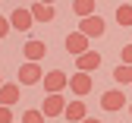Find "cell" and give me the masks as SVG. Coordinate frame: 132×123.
Segmentation results:
<instances>
[{"mask_svg":"<svg viewBox=\"0 0 132 123\" xmlns=\"http://www.w3.org/2000/svg\"><path fill=\"white\" fill-rule=\"evenodd\" d=\"M104 28H107V22L101 19V16H88V19H82V25H79V32L82 35H85V38L91 41V38H101V35H104Z\"/></svg>","mask_w":132,"mask_h":123,"instance_id":"obj_4","label":"cell"},{"mask_svg":"<svg viewBox=\"0 0 132 123\" xmlns=\"http://www.w3.org/2000/svg\"><path fill=\"white\" fill-rule=\"evenodd\" d=\"M0 123H16V117H13L10 107H0Z\"/></svg>","mask_w":132,"mask_h":123,"instance_id":"obj_18","label":"cell"},{"mask_svg":"<svg viewBox=\"0 0 132 123\" xmlns=\"http://www.w3.org/2000/svg\"><path fill=\"white\" fill-rule=\"evenodd\" d=\"M22 54H25V60H28V63H38V60H44V54H47V44H44V41H38V38H31V41H25Z\"/></svg>","mask_w":132,"mask_h":123,"instance_id":"obj_10","label":"cell"},{"mask_svg":"<svg viewBox=\"0 0 132 123\" xmlns=\"http://www.w3.org/2000/svg\"><path fill=\"white\" fill-rule=\"evenodd\" d=\"M113 79H117L120 85H132V66H126V63H120L117 69H113Z\"/></svg>","mask_w":132,"mask_h":123,"instance_id":"obj_15","label":"cell"},{"mask_svg":"<svg viewBox=\"0 0 132 123\" xmlns=\"http://www.w3.org/2000/svg\"><path fill=\"white\" fill-rule=\"evenodd\" d=\"M82 123H101V120H94V117H85V120H82Z\"/></svg>","mask_w":132,"mask_h":123,"instance_id":"obj_22","label":"cell"},{"mask_svg":"<svg viewBox=\"0 0 132 123\" xmlns=\"http://www.w3.org/2000/svg\"><path fill=\"white\" fill-rule=\"evenodd\" d=\"M44 79V69H41V63H22L19 66V85H38Z\"/></svg>","mask_w":132,"mask_h":123,"instance_id":"obj_3","label":"cell"},{"mask_svg":"<svg viewBox=\"0 0 132 123\" xmlns=\"http://www.w3.org/2000/svg\"><path fill=\"white\" fill-rule=\"evenodd\" d=\"M66 89H72V95H76V98L88 95V92H91V76H88V73H76L69 82H66Z\"/></svg>","mask_w":132,"mask_h":123,"instance_id":"obj_9","label":"cell"},{"mask_svg":"<svg viewBox=\"0 0 132 123\" xmlns=\"http://www.w3.org/2000/svg\"><path fill=\"white\" fill-rule=\"evenodd\" d=\"M101 107H104V111H110V114H117V111L129 107V101H126L123 89H110V92H104V95H101Z\"/></svg>","mask_w":132,"mask_h":123,"instance_id":"obj_2","label":"cell"},{"mask_svg":"<svg viewBox=\"0 0 132 123\" xmlns=\"http://www.w3.org/2000/svg\"><path fill=\"white\" fill-rule=\"evenodd\" d=\"M31 13H28V6H19V10H13V16H10V28H16V32H28L31 28Z\"/></svg>","mask_w":132,"mask_h":123,"instance_id":"obj_7","label":"cell"},{"mask_svg":"<svg viewBox=\"0 0 132 123\" xmlns=\"http://www.w3.org/2000/svg\"><path fill=\"white\" fill-rule=\"evenodd\" d=\"M22 123H44L41 111H22Z\"/></svg>","mask_w":132,"mask_h":123,"instance_id":"obj_17","label":"cell"},{"mask_svg":"<svg viewBox=\"0 0 132 123\" xmlns=\"http://www.w3.org/2000/svg\"><path fill=\"white\" fill-rule=\"evenodd\" d=\"M0 85H3V76H0Z\"/></svg>","mask_w":132,"mask_h":123,"instance_id":"obj_23","label":"cell"},{"mask_svg":"<svg viewBox=\"0 0 132 123\" xmlns=\"http://www.w3.org/2000/svg\"><path fill=\"white\" fill-rule=\"evenodd\" d=\"M120 60H123L126 66H132V44H126V47H123V54H120Z\"/></svg>","mask_w":132,"mask_h":123,"instance_id":"obj_19","label":"cell"},{"mask_svg":"<svg viewBox=\"0 0 132 123\" xmlns=\"http://www.w3.org/2000/svg\"><path fill=\"white\" fill-rule=\"evenodd\" d=\"M28 13H31V19H35V22H51L54 16H57V10H54V6H44V3H31V6H28Z\"/></svg>","mask_w":132,"mask_h":123,"instance_id":"obj_13","label":"cell"},{"mask_svg":"<svg viewBox=\"0 0 132 123\" xmlns=\"http://www.w3.org/2000/svg\"><path fill=\"white\" fill-rule=\"evenodd\" d=\"M19 95H22V89L19 85H0V107H13L16 101H19Z\"/></svg>","mask_w":132,"mask_h":123,"instance_id":"obj_12","label":"cell"},{"mask_svg":"<svg viewBox=\"0 0 132 123\" xmlns=\"http://www.w3.org/2000/svg\"><path fill=\"white\" fill-rule=\"evenodd\" d=\"M63 117L69 120V123H82V120L88 117L85 101H82V98H76V101H66V111H63Z\"/></svg>","mask_w":132,"mask_h":123,"instance_id":"obj_6","label":"cell"},{"mask_svg":"<svg viewBox=\"0 0 132 123\" xmlns=\"http://www.w3.org/2000/svg\"><path fill=\"white\" fill-rule=\"evenodd\" d=\"M117 22L132 28V3H123V6H117Z\"/></svg>","mask_w":132,"mask_h":123,"instance_id":"obj_16","label":"cell"},{"mask_svg":"<svg viewBox=\"0 0 132 123\" xmlns=\"http://www.w3.org/2000/svg\"><path fill=\"white\" fill-rule=\"evenodd\" d=\"M129 114H132V104H129Z\"/></svg>","mask_w":132,"mask_h":123,"instance_id":"obj_24","label":"cell"},{"mask_svg":"<svg viewBox=\"0 0 132 123\" xmlns=\"http://www.w3.org/2000/svg\"><path fill=\"white\" fill-rule=\"evenodd\" d=\"M63 111H66V98L63 95H47L44 104H41V114L44 117H60Z\"/></svg>","mask_w":132,"mask_h":123,"instance_id":"obj_8","label":"cell"},{"mask_svg":"<svg viewBox=\"0 0 132 123\" xmlns=\"http://www.w3.org/2000/svg\"><path fill=\"white\" fill-rule=\"evenodd\" d=\"M44 92L47 95H63V89H66V82H69V76L63 73V69H51V73H44Z\"/></svg>","mask_w":132,"mask_h":123,"instance_id":"obj_1","label":"cell"},{"mask_svg":"<svg viewBox=\"0 0 132 123\" xmlns=\"http://www.w3.org/2000/svg\"><path fill=\"white\" fill-rule=\"evenodd\" d=\"M97 3L94 0H72V13L79 16V19H88V16H94Z\"/></svg>","mask_w":132,"mask_h":123,"instance_id":"obj_14","label":"cell"},{"mask_svg":"<svg viewBox=\"0 0 132 123\" xmlns=\"http://www.w3.org/2000/svg\"><path fill=\"white\" fill-rule=\"evenodd\" d=\"M76 66H79V73H91V69L101 66V54H97V50H85V54L76 60Z\"/></svg>","mask_w":132,"mask_h":123,"instance_id":"obj_11","label":"cell"},{"mask_svg":"<svg viewBox=\"0 0 132 123\" xmlns=\"http://www.w3.org/2000/svg\"><path fill=\"white\" fill-rule=\"evenodd\" d=\"M6 35H10V19L0 16V38H6Z\"/></svg>","mask_w":132,"mask_h":123,"instance_id":"obj_20","label":"cell"},{"mask_svg":"<svg viewBox=\"0 0 132 123\" xmlns=\"http://www.w3.org/2000/svg\"><path fill=\"white\" fill-rule=\"evenodd\" d=\"M88 44H91V41H88V38H85V35H82V32H72V35H66V41H63V47L69 50L72 57H82V54H85V50H91Z\"/></svg>","mask_w":132,"mask_h":123,"instance_id":"obj_5","label":"cell"},{"mask_svg":"<svg viewBox=\"0 0 132 123\" xmlns=\"http://www.w3.org/2000/svg\"><path fill=\"white\" fill-rule=\"evenodd\" d=\"M35 3H44V6H54L57 0H35Z\"/></svg>","mask_w":132,"mask_h":123,"instance_id":"obj_21","label":"cell"}]
</instances>
